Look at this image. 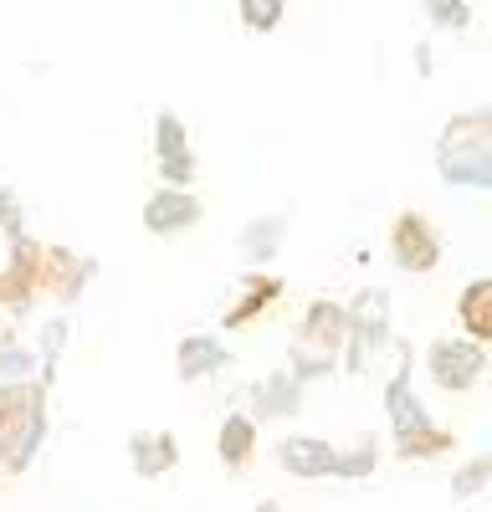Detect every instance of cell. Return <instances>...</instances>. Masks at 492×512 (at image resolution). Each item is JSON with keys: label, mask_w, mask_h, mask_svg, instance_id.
Instances as JSON below:
<instances>
[{"label": "cell", "mask_w": 492, "mask_h": 512, "mask_svg": "<svg viewBox=\"0 0 492 512\" xmlns=\"http://www.w3.org/2000/svg\"><path fill=\"white\" fill-rule=\"evenodd\" d=\"M159 164H164L170 180H190V154H185V139H180L175 118H159Z\"/></svg>", "instance_id": "6"}, {"label": "cell", "mask_w": 492, "mask_h": 512, "mask_svg": "<svg viewBox=\"0 0 492 512\" xmlns=\"http://www.w3.org/2000/svg\"><path fill=\"white\" fill-rule=\"evenodd\" d=\"M252 446H257V425L246 420V415H231L226 431H221V461L226 466H241L246 456H252Z\"/></svg>", "instance_id": "7"}, {"label": "cell", "mask_w": 492, "mask_h": 512, "mask_svg": "<svg viewBox=\"0 0 492 512\" xmlns=\"http://www.w3.org/2000/svg\"><path fill=\"white\" fill-rule=\"evenodd\" d=\"M395 256H400V267H410V272L436 267V236H431V226L421 216H400V226H395Z\"/></svg>", "instance_id": "4"}, {"label": "cell", "mask_w": 492, "mask_h": 512, "mask_svg": "<svg viewBox=\"0 0 492 512\" xmlns=\"http://www.w3.org/2000/svg\"><path fill=\"white\" fill-rule=\"evenodd\" d=\"M257 512H282V507H277V502H262V507H257Z\"/></svg>", "instance_id": "14"}, {"label": "cell", "mask_w": 492, "mask_h": 512, "mask_svg": "<svg viewBox=\"0 0 492 512\" xmlns=\"http://www.w3.org/2000/svg\"><path fill=\"white\" fill-rule=\"evenodd\" d=\"M426 6H431L436 21H451V26H462V21H467V6H462V0H426Z\"/></svg>", "instance_id": "12"}, {"label": "cell", "mask_w": 492, "mask_h": 512, "mask_svg": "<svg viewBox=\"0 0 492 512\" xmlns=\"http://www.w3.org/2000/svg\"><path fill=\"white\" fill-rule=\"evenodd\" d=\"M200 216V200H190V195H180V190H164V195H154L149 205H144V221H149V231H185L190 221Z\"/></svg>", "instance_id": "5"}, {"label": "cell", "mask_w": 492, "mask_h": 512, "mask_svg": "<svg viewBox=\"0 0 492 512\" xmlns=\"http://www.w3.org/2000/svg\"><path fill=\"white\" fill-rule=\"evenodd\" d=\"M487 297H492V282H472L467 297H462V318L472 328V338H487L492 333V318H487Z\"/></svg>", "instance_id": "9"}, {"label": "cell", "mask_w": 492, "mask_h": 512, "mask_svg": "<svg viewBox=\"0 0 492 512\" xmlns=\"http://www.w3.org/2000/svg\"><path fill=\"white\" fill-rule=\"evenodd\" d=\"M282 466L293 477H328V472H344L339 466V451L328 441H313V436H293L282 441Z\"/></svg>", "instance_id": "2"}, {"label": "cell", "mask_w": 492, "mask_h": 512, "mask_svg": "<svg viewBox=\"0 0 492 512\" xmlns=\"http://www.w3.org/2000/svg\"><path fill=\"white\" fill-rule=\"evenodd\" d=\"M241 16L252 31H272L282 21V0H241Z\"/></svg>", "instance_id": "11"}, {"label": "cell", "mask_w": 492, "mask_h": 512, "mask_svg": "<svg viewBox=\"0 0 492 512\" xmlns=\"http://www.w3.org/2000/svg\"><path fill=\"white\" fill-rule=\"evenodd\" d=\"M441 169L462 185H487L492 180V149H487V113H472L462 123H451V134L441 139Z\"/></svg>", "instance_id": "1"}, {"label": "cell", "mask_w": 492, "mask_h": 512, "mask_svg": "<svg viewBox=\"0 0 492 512\" xmlns=\"http://www.w3.org/2000/svg\"><path fill=\"white\" fill-rule=\"evenodd\" d=\"M431 369L446 390H467L482 369V344H436L431 349Z\"/></svg>", "instance_id": "3"}, {"label": "cell", "mask_w": 492, "mask_h": 512, "mask_svg": "<svg viewBox=\"0 0 492 512\" xmlns=\"http://www.w3.org/2000/svg\"><path fill=\"white\" fill-rule=\"evenodd\" d=\"M200 364H205V369H216V364H221V349L211 344V338H190V344H185V359H180V374L195 379Z\"/></svg>", "instance_id": "10"}, {"label": "cell", "mask_w": 492, "mask_h": 512, "mask_svg": "<svg viewBox=\"0 0 492 512\" xmlns=\"http://www.w3.org/2000/svg\"><path fill=\"white\" fill-rule=\"evenodd\" d=\"M170 461H175V446H170V441L134 436V466H139V477H159Z\"/></svg>", "instance_id": "8"}, {"label": "cell", "mask_w": 492, "mask_h": 512, "mask_svg": "<svg viewBox=\"0 0 492 512\" xmlns=\"http://www.w3.org/2000/svg\"><path fill=\"white\" fill-rule=\"evenodd\" d=\"M482 477H487V461L467 466V472H462V482H457V492H477V487H482Z\"/></svg>", "instance_id": "13"}]
</instances>
